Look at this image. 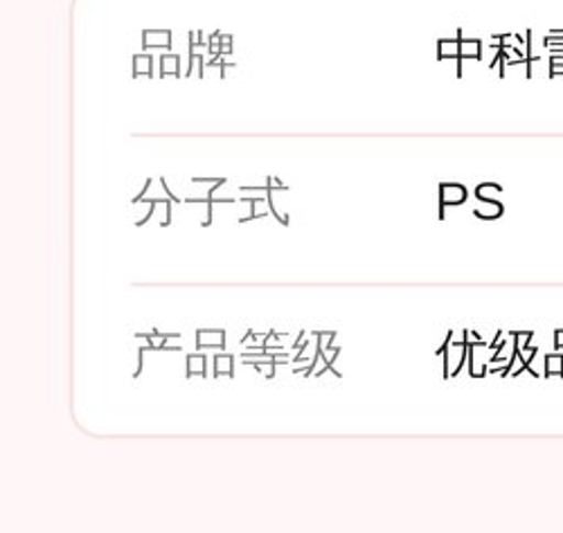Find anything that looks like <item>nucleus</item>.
<instances>
[{
  "mask_svg": "<svg viewBox=\"0 0 563 533\" xmlns=\"http://www.w3.org/2000/svg\"><path fill=\"white\" fill-rule=\"evenodd\" d=\"M474 214H476L478 219L494 221V219H498V216L503 214V206H500L498 201H485V206H483V208H478Z\"/></svg>",
  "mask_w": 563,
  "mask_h": 533,
  "instance_id": "obj_5",
  "label": "nucleus"
},
{
  "mask_svg": "<svg viewBox=\"0 0 563 533\" xmlns=\"http://www.w3.org/2000/svg\"><path fill=\"white\" fill-rule=\"evenodd\" d=\"M464 201H466V189H464L462 185H442V193H440L442 212H440V216H444V210H446V208L462 206Z\"/></svg>",
  "mask_w": 563,
  "mask_h": 533,
  "instance_id": "obj_2",
  "label": "nucleus"
},
{
  "mask_svg": "<svg viewBox=\"0 0 563 533\" xmlns=\"http://www.w3.org/2000/svg\"><path fill=\"white\" fill-rule=\"evenodd\" d=\"M234 358L230 356V354H214V358H212V365H214V369H212V378H219L221 374H225V376H234Z\"/></svg>",
  "mask_w": 563,
  "mask_h": 533,
  "instance_id": "obj_4",
  "label": "nucleus"
},
{
  "mask_svg": "<svg viewBox=\"0 0 563 533\" xmlns=\"http://www.w3.org/2000/svg\"><path fill=\"white\" fill-rule=\"evenodd\" d=\"M545 376H552V374H563V356H548L545 358Z\"/></svg>",
  "mask_w": 563,
  "mask_h": 533,
  "instance_id": "obj_6",
  "label": "nucleus"
},
{
  "mask_svg": "<svg viewBox=\"0 0 563 533\" xmlns=\"http://www.w3.org/2000/svg\"><path fill=\"white\" fill-rule=\"evenodd\" d=\"M554 341H556V347L561 349V347H563V331H556V335H554Z\"/></svg>",
  "mask_w": 563,
  "mask_h": 533,
  "instance_id": "obj_7",
  "label": "nucleus"
},
{
  "mask_svg": "<svg viewBox=\"0 0 563 533\" xmlns=\"http://www.w3.org/2000/svg\"><path fill=\"white\" fill-rule=\"evenodd\" d=\"M197 349H225V329H197Z\"/></svg>",
  "mask_w": 563,
  "mask_h": 533,
  "instance_id": "obj_1",
  "label": "nucleus"
},
{
  "mask_svg": "<svg viewBox=\"0 0 563 533\" xmlns=\"http://www.w3.org/2000/svg\"><path fill=\"white\" fill-rule=\"evenodd\" d=\"M208 365H210V358L206 354H190L187 356V378L206 376Z\"/></svg>",
  "mask_w": 563,
  "mask_h": 533,
  "instance_id": "obj_3",
  "label": "nucleus"
}]
</instances>
